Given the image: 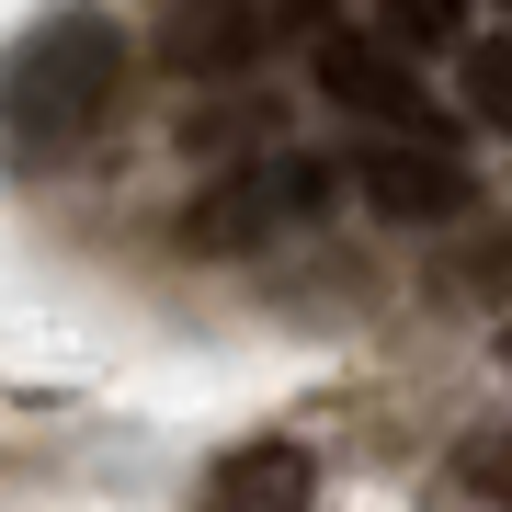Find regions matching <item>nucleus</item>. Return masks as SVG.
I'll return each mask as SVG.
<instances>
[{
    "label": "nucleus",
    "instance_id": "f03ea898",
    "mask_svg": "<svg viewBox=\"0 0 512 512\" xmlns=\"http://www.w3.org/2000/svg\"><path fill=\"white\" fill-rule=\"evenodd\" d=\"M353 194H365L376 217H399V228H444V217L478 205L467 160L444 137H376V148H353Z\"/></svg>",
    "mask_w": 512,
    "mask_h": 512
},
{
    "label": "nucleus",
    "instance_id": "1a4fd4ad",
    "mask_svg": "<svg viewBox=\"0 0 512 512\" xmlns=\"http://www.w3.org/2000/svg\"><path fill=\"white\" fill-rule=\"evenodd\" d=\"M274 12H296V23H308V12H330V0H274Z\"/></svg>",
    "mask_w": 512,
    "mask_h": 512
},
{
    "label": "nucleus",
    "instance_id": "7ed1b4c3",
    "mask_svg": "<svg viewBox=\"0 0 512 512\" xmlns=\"http://www.w3.org/2000/svg\"><path fill=\"white\" fill-rule=\"evenodd\" d=\"M319 92L342 103V114H365V126H399V137H433L444 126L433 92H421L387 46H365V35H319Z\"/></svg>",
    "mask_w": 512,
    "mask_h": 512
},
{
    "label": "nucleus",
    "instance_id": "20e7f679",
    "mask_svg": "<svg viewBox=\"0 0 512 512\" xmlns=\"http://www.w3.org/2000/svg\"><path fill=\"white\" fill-rule=\"evenodd\" d=\"M319 501V467H308V444H239V456L205 467V512H308Z\"/></svg>",
    "mask_w": 512,
    "mask_h": 512
},
{
    "label": "nucleus",
    "instance_id": "423d86ee",
    "mask_svg": "<svg viewBox=\"0 0 512 512\" xmlns=\"http://www.w3.org/2000/svg\"><path fill=\"white\" fill-rule=\"evenodd\" d=\"M467 114H490V126L512 137V35L467 46Z\"/></svg>",
    "mask_w": 512,
    "mask_h": 512
},
{
    "label": "nucleus",
    "instance_id": "6e6552de",
    "mask_svg": "<svg viewBox=\"0 0 512 512\" xmlns=\"http://www.w3.org/2000/svg\"><path fill=\"white\" fill-rule=\"evenodd\" d=\"M387 23L421 46H444V35H467V0H387Z\"/></svg>",
    "mask_w": 512,
    "mask_h": 512
},
{
    "label": "nucleus",
    "instance_id": "f257e3e1",
    "mask_svg": "<svg viewBox=\"0 0 512 512\" xmlns=\"http://www.w3.org/2000/svg\"><path fill=\"white\" fill-rule=\"evenodd\" d=\"M114 114H126V35H114V12L69 0L35 35H12V57H0V148L23 171H69Z\"/></svg>",
    "mask_w": 512,
    "mask_h": 512
},
{
    "label": "nucleus",
    "instance_id": "9d476101",
    "mask_svg": "<svg viewBox=\"0 0 512 512\" xmlns=\"http://www.w3.org/2000/svg\"><path fill=\"white\" fill-rule=\"evenodd\" d=\"M501 365H512V330H501Z\"/></svg>",
    "mask_w": 512,
    "mask_h": 512
},
{
    "label": "nucleus",
    "instance_id": "39448f33",
    "mask_svg": "<svg viewBox=\"0 0 512 512\" xmlns=\"http://www.w3.org/2000/svg\"><path fill=\"white\" fill-rule=\"evenodd\" d=\"M251 46H262V12H251V0H171V35H160V57H171L183 80L251 69Z\"/></svg>",
    "mask_w": 512,
    "mask_h": 512
},
{
    "label": "nucleus",
    "instance_id": "0eeeda50",
    "mask_svg": "<svg viewBox=\"0 0 512 512\" xmlns=\"http://www.w3.org/2000/svg\"><path fill=\"white\" fill-rule=\"evenodd\" d=\"M467 490L512 512V433H478V444H467Z\"/></svg>",
    "mask_w": 512,
    "mask_h": 512
}]
</instances>
